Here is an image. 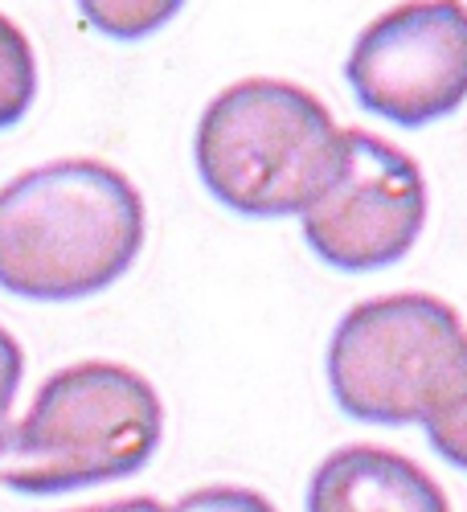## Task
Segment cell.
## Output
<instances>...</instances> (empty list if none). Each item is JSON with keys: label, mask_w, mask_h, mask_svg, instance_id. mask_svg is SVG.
<instances>
[{"label": "cell", "mask_w": 467, "mask_h": 512, "mask_svg": "<svg viewBox=\"0 0 467 512\" xmlns=\"http://www.w3.org/2000/svg\"><path fill=\"white\" fill-rule=\"evenodd\" d=\"M357 103L398 127H422L467 99V9L451 0L398 5L373 17L349 50Z\"/></svg>", "instance_id": "6"}, {"label": "cell", "mask_w": 467, "mask_h": 512, "mask_svg": "<svg viewBox=\"0 0 467 512\" xmlns=\"http://www.w3.org/2000/svg\"><path fill=\"white\" fill-rule=\"evenodd\" d=\"M164 406L152 381L115 361H74L41 381L29 410L0 435V484L62 496L136 476L156 455Z\"/></svg>", "instance_id": "2"}, {"label": "cell", "mask_w": 467, "mask_h": 512, "mask_svg": "<svg viewBox=\"0 0 467 512\" xmlns=\"http://www.w3.org/2000/svg\"><path fill=\"white\" fill-rule=\"evenodd\" d=\"M70 512H177L152 496H123V500H103V504H87V508H70Z\"/></svg>", "instance_id": "13"}, {"label": "cell", "mask_w": 467, "mask_h": 512, "mask_svg": "<svg viewBox=\"0 0 467 512\" xmlns=\"http://www.w3.org/2000/svg\"><path fill=\"white\" fill-rule=\"evenodd\" d=\"M37 95V58L29 37L0 13V132L17 127Z\"/></svg>", "instance_id": "8"}, {"label": "cell", "mask_w": 467, "mask_h": 512, "mask_svg": "<svg viewBox=\"0 0 467 512\" xmlns=\"http://www.w3.org/2000/svg\"><path fill=\"white\" fill-rule=\"evenodd\" d=\"M78 13L115 41H140L156 33L164 21H173L181 5L177 0H82Z\"/></svg>", "instance_id": "9"}, {"label": "cell", "mask_w": 467, "mask_h": 512, "mask_svg": "<svg viewBox=\"0 0 467 512\" xmlns=\"http://www.w3.org/2000/svg\"><path fill=\"white\" fill-rule=\"evenodd\" d=\"M193 160L209 197L242 218H304L341 173L345 127L295 82L242 78L201 111Z\"/></svg>", "instance_id": "3"}, {"label": "cell", "mask_w": 467, "mask_h": 512, "mask_svg": "<svg viewBox=\"0 0 467 512\" xmlns=\"http://www.w3.org/2000/svg\"><path fill=\"white\" fill-rule=\"evenodd\" d=\"M21 377H25V353L17 340L0 328V435H5V426H9V410L17 402Z\"/></svg>", "instance_id": "12"}, {"label": "cell", "mask_w": 467, "mask_h": 512, "mask_svg": "<svg viewBox=\"0 0 467 512\" xmlns=\"http://www.w3.org/2000/svg\"><path fill=\"white\" fill-rule=\"evenodd\" d=\"M308 512H451V504L414 459L353 443L320 459L308 480Z\"/></svg>", "instance_id": "7"}, {"label": "cell", "mask_w": 467, "mask_h": 512, "mask_svg": "<svg viewBox=\"0 0 467 512\" xmlns=\"http://www.w3.org/2000/svg\"><path fill=\"white\" fill-rule=\"evenodd\" d=\"M328 386L357 422L427 426L467 390V328L439 295H373L328 340Z\"/></svg>", "instance_id": "4"}, {"label": "cell", "mask_w": 467, "mask_h": 512, "mask_svg": "<svg viewBox=\"0 0 467 512\" xmlns=\"http://www.w3.org/2000/svg\"><path fill=\"white\" fill-rule=\"evenodd\" d=\"M304 242L336 271H381L406 259L427 222V181L414 156L345 127V160L304 213Z\"/></svg>", "instance_id": "5"}, {"label": "cell", "mask_w": 467, "mask_h": 512, "mask_svg": "<svg viewBox=\"0 0 467 512\" xmlns=\"http://www.w3.org/2000/svg\"><path fill=\"white\" fill-rule=\"evenodd\" d=\"M144 197L119 168L50 160L0 185V291L70 304L119 283L144 250Z\"/></svg>", "instance_id": "1"}, {"label": "cell", "mask_w": 467, "mask_h": 512, "mask_svg": "<svg viewBox=\"0 0 467 512\" xmlns=\"http://www.w3.org/2000/svg\"><path fill=\"white\" fill-rule=\"evenodd\" d=\"M173 508L177 512H279L263 492H254V488H230V484L185 492Z\"/></svg>", "instance_id": "10"}, {"label": "cell", "mask_w": 467, "mask_h": 512, "mask_svg": "<svg viewBox=\"0 0 467 512\" xmlns=\"http://www.w3.org/2000/svg\"><path fill=\"white\" fill-rule=\"evenodd\" d=\"M427 443L439 451V459L467 472V390L455 406H447L439 418L427 422Z\"/></svg>", "instance_id": "11"}]
</instances>
